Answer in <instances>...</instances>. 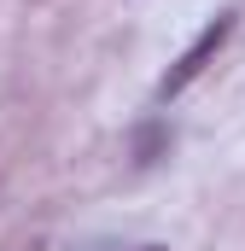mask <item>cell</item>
<instances>
[{
    "label": "cell",
    "instance_id": "1",
    "mask_svg": "<svg viewBox=\"0 0 245 251\" xmlns=\"http://www.w3.org/2000/svg\"><path fill=\"white\" fill-rule=\"evenodd\" d=\"M228 29H234V18H216V24H210V29H204V35H198V41H193V47H187L181 59H175V70H170V76H164V82H158V100H175V94H181L187 82H193V76H198V70H204V64L216 59V47H222V41H228Z\"/></svg>",
    "mask_w": 245,
    "mask_h": 251
},
{
    "label": "cell",
    "instance_id": "2",
    "mask_svg": "<svg viewBox=\"0 0 245 251\" xmlns=\"http://www.w3.org/2000/svg\"><path fill=\"white\" fill-rule=\"evenodd\" d=\"M140 251H164V246H140Z\"/></svg>",
    "mask_w": 245,
    "mask_h": 251
}]
</instances>
